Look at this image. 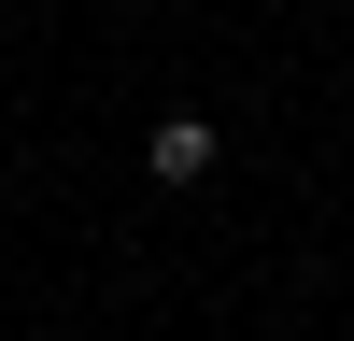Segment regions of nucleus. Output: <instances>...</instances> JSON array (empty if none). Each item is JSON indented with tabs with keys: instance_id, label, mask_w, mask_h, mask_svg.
Wrapping results in <instances>:
<instances>
[{
	"instance_id": "1",
	"label": "nucleus",
	"mask_w": 354,
	"mask_h": 341,
	"mask_svg": "<svg viewBox=\"0 0 354 341\" xmlns=\"http://www.w3.org/2000/svg\"><path fill=\"white\" fill-rule=\"evenodd\" d=\"M213 157H227V142H213V114H156V142H142V170H156V185H198Z\"/></svg>"
},
{
	"instance_id": "2",
	"label": "nucleus",
	"mask_w": 354,
	"mask_h": 341,
	"mask_svg": "<svg viewBox=\"0 0 354 341\" xmlns=\"http://www.w3.org/2000/svg\"><path fill=\"white\" fill-rule=\"evenodd\" d=\"M142 15H156V0H142Z\"/></svg>"
}]
</instances>
